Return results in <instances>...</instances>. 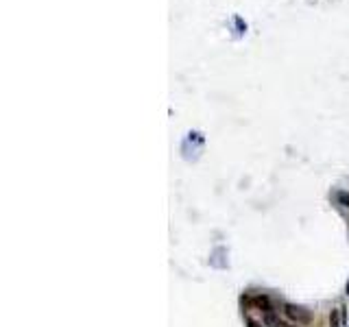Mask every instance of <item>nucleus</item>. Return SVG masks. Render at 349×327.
<instances>
[{"label":"nucleus","mask_w":349,"mask_h":327,"mask_svg":"<svg viewBox=\"0 0 349 327\" xmlns=\"http://www.w3.org/2000/svg\"><path fill=\"white\" fill-rule=\"evenodd\" d=\"M330 327H343V310L334 308L330 312Z\"/></svg>","instance_id":"7ed1b4c3"},{"label":"nucleus","mask_w":349,"mask_h":327,"mask_svg":"<svg viewBox=\"0 0 349 327\" xmlns=\"http://www.w3.org/2000/svg\"><path fill=\"white\" fill-rule=\"evenodd\" d=\"M282 308H284V316H286L288 321H292L297 327H308V325L312 323V314L306 308H301V305L284 303Z\"/></svg>","instance_id":"f257e3e1"},{"label":"nucleus","mask_w":349,"mask_h":327,"mask_svg":"<svg viewBox=\"0 0 349 327\" xmlns=\"http://www.w3.org/2000/svg\"><path fill=\"white\" fill-rule=\"evenodd\" d=\"M336 201H338V205H343V208L349 209V192H338L336 194Z\"/></svg>","instance_id":"20e7f679"},{"label":"nucleus","mask_w":349,"mask_h":327,"mask_svg":"<svg viewBox=\"0 0 349 327\" xmlns=\"http://www.w3.org/2000/svg\"><path fill=\"white\" fill-rule=\"evenodd\" d=\"M251 305H254L255 310H260L262 314H275V305H273V301L266 295H255L254 299H251Z\"/></svg>","instance_id":"f03ea898"},{"label":"nucleus","mask_w":349,"mask_h":327,"mask_svg":"<svg viewBox=\"0 0 349 327\" xmlns=\"http://www.w3.org/2000/svg\"><path fill=\"white\" fill-rule=\"evenodd\" d=\"M247 327H266V325L260 323V321H255V319H247Z\"/></svg>","instance_id":"39448f33"}]
</instances>
